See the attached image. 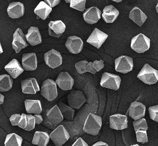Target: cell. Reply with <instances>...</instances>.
<instances>
[{"label": "cell", "mask_w": 158, "mask_h": 146, "mask_svg": "<svg viewBox=\"0 0 158 146\" xmlns=\"http://www.w3.org/2000/svg\"><path fill=\"white\" fill-rule=\"evenodd\" d=\"M102 126V119L100 116L89 113L85 121L83 131L85 132L93 135L98 134Z\"/></svg>", "instance_id": "1"}, {"label": "cell", "mask_w": 158, "mask_h": 146, "mask_svg": "<svg viewBox=\"0 0 158 146\" xmlns=\"http://www.w3.org/2000/svg\"><path fill=\"white\" fill-rule=\"evenodd\" d=\"M104 66L103 61L96 60L93 62H88L87 61H81L77 62L75 65V69L80 74L89 72L92 74H96L100 71Z\"/></svg>", "instance_id": "2"}, {"label": "cell", "mask_w": 158, "mask_h": 146, "mask_svg": "<svg viewBox=\"0 0 158 146\" xmlns=\"http://www.w3.org/2000/svg\"><path fill=\"white\" fill-rule=\"evenodd\" d=\"M137 77L148 85H152L158 81V71L152 67L148 64H145Z\"/></svg>", "instance_id": "3"}, {"label": "cell", "mask_w": 158, "mask_h": 146, "mask_svg": "<svg viewBox=\"0 0 158 146\" xmlns=\"http://www.w3.org/2000/svg\"><path fill=\"white\" fill-rule=\"evenodd\" d=\"M41 94L49 101L55 100L57 97V88L56 82L50 79L45 80L42 84Z\"/></svg>", "instance_id": "4"}, {"label": "cell", "mask_w": 158, "mask_h": 146, "mask_svg": "<svg viewBox=\"0 0 158 146\" xmlns=\"http://www.w3.org/2000/svg\"><path fill=\"white\" fill-rule=\"evenodd\" d=\"M131 48L138 53H143L150 48V39L143 33L134 36L131 41Z\"/></svg>", "instance_id": "5"}, {"label": "cell", "mask_w": 158, "mask_h": 146, "mask_svg": "<svg viewBox=\"0 0 158 146\" xmlns=\"http://www.w3.org/2000/svg\"><path fill=\"white\" fill-rule=\"evenodd\" d=\"M121 79L119 75L109 72H104L102 75L100 85L102 87L117 90L119 88Z\"/></svg>", "instance_id": "6"}, {"label": "cell", "mask_w": 158, "mask_h": 146, "mask_svg": "<svg viewBox=\"0 0 158 146\" xmlns=\"http://www.w3.org/2000/svg\"><path fill=\"white\" fill-rule=\"evenodd\" d=\"M50 139L56 146H62L70 138V135L63 125L57 126L49 135Z\"/></svg>", "instance_id": "7"}, {"label": "cell", "mask_w": 158, "mask_h": 146, "mask_svg": "<svg viewBox=\"0 0 158 146\" xmlns=\"http://www.w3.org/2000/svg\"><path fill=\"white\" fill-rule=\"evenodd\" d=\"M133 61L131 57L121 56L115 60V69L117 72L127 74L132 71Z\"/></svg>", "instance_id": "8"}, {"label": "cell", "mask_w": 158, "mask_h": 146, "mask_svg": "<svg viewBox=\"0 0 158 146\" xmlns=\"http://www.w3.org/2000/svg\"><path fill=\"white\" fill-rule=\"evenodd\" d=\"M67 100L70 108L78 110L86 102V98L82 91L73 90L69 94Z\"/></svg>", "instance_id": "9"}, {"label": "cell", "mask_w": 158, "mask_h": 146, "mask_svg": "<svg viewBox=\"0 0 158 146\" xmlns=\"http://www.w3.org/2000/svg\"><path fill=\"white\" fill-rule=\"evenodd\" d=\"M44 59L47 66L52 69L59 67L62 64V57L56 49H51L44 54Z\"/></svg>", "instance_id": "10"}, {"label": "cell", "mask_w": 158, "mask_h": 146, "mask_svg": "<svg viewBox=\"0 0 158 146\" xmlns=\"http://www.w3.org/2000/svg\"><path fill=\"white\" fill-rule=\"evenodd\" d=\"M12 45L16 53H19L22 49L28 46V43L25 40V36L20 28H17L15 30L13 35Z\"/></svg>", "instance_id": "11"}, {"label": "cell", "mask_w": 158, "mask_h": 146, "mask_svg": "<svg viewBox=\"0 0 158 146\" xmlns=\"http://www.w3.org/2000/svg\"><path fill=\"white\" fill-rule=\"evenodd\" d=\"M107 37V34L105 33L98 28H95L87 39L86 42L94 46L96 48H99Z\"/></svg>", "instance_id": "12"}, {"label": "cell", "mask_w": 158, "mask_h": 146, "mask_svg": "<svg viewBox=\"0 0 158 146\" xmlns=\"http://www.w3.org/2000/svg\"><path fill=\"white\" fill-rule=\"evenodd\" d=\"M56 83L60 89L63 90H69L72 89L73 85L74 79L69 73L64 71L59 73L56 79Z\"/></svg>", "instance_id": "13"}, {"label": "cell", "mask_w": 158, "mask_h": 146, "mask_svg": "<svg viewBox=\"0 0 158 146\" xmlns=\"http://www.w3.org/2000/svg\"><path fill=\"white\" fill-rule=\"evenodd\" d=\"M110 127L115 130H122L128 126L127 116L121 114H115L109 118Z\"/></svg>", "instance_id": "14"}, {"label": "cell", "mask_w": 158, "mask_h": 146, "mask_svg": "<svg viewBox=\"0 0 158 146\" xmlns=\"http://www.w3.org/2000/svg\"><path fill=\"white\" fill-rule=\"evenodd\" d=\"M65 47L73 54H78L81 51L83 47V41L77 36H70L65 42Z\"/></svg>", "instance_id": "15"}, {"label": "cell", "mask_w": 158, "mask_h": 146, "mask_svg": "<svg viewBox=\"0 0 158 146\" xmlns=\"http://www.w3.org/2000/svg\"><path fill=\"white\" fill-rule=\"evenodd\" d=\"M146 106L141 102L133 101L128 108L129 116L135 120L143 118L145 115Z\"/></svg>", "instance_id": "16"}, {"label": "cell", "mask_w": 158, "mask_h": 146, "mask_svg": "<svg viewBox=\"0 0 158 146\" xmlns=\"http://www.w3.org/2000/svg\"><path fill=\"white\" fill-rule=\"evenodd\" d=\"M21 87L22 93L26 94H35L40 90L35 78H28L22 80Z\"/></svg>", "instance_id": "17"}, {"label": "cell", "mask_w": 158, "mask_h": 146, "mask_svg": "<svg viewBox=\"0 0 158 146\" xmlns=\"http://www.w3.org/2000/svg\"><path fill=\"white\" fill-rule=\"evenodd\" d=\"M46 118L49 121V123L51 124V126H52V127H54L60 122L64 119L60 109L57 105H54L47 111Z\"/></svg>", "instance_id": "18"}, {"label": "cell", "mask_w": 158, "mask_h": 146, "mask_svg": "<svg viewBox=\"0 0 158 146\" xmlns=\"http://www.w3.org/2000/svg\"><path fill=\"white\" fill-rule=\"evenodd\" d=\"M83 17L86 23L94 24L101 19V11L96 7H91L83 12Z\"/></svg>", "instance_id": "19"}, {"label": "cell", "mask_w": 158, "mask_h": 146, "mask_svg": "<svg viewBox=\"0 0 158 146\" xmlns=\"http://www.w3.org/2000/svg\"><path fill=\"white\" fill-rule=\"evenodd\" d=\"M37 58L35 53H24L22 55V63L23 69L34 71L37 68Z\"/></svg>", "instance_id": "20"}, {"label": "cell", "mask_w": 158, "mask_h": 146, "mask_svg": "<svg viewBox=\"0 0 158 146\" xmlns=\"http://www.w3.org/2000/svg\"><path fill=\"white\" fill-rule=\"evenodd\" d=\"M65 25L62 20L50 21L48 24V33L51 36L59 38L64 32Z\"/></svg>", "instance_id": "21"}, {"label": "cell", "mask_w": 158, "mask_h": 146, "mask_svg": "<svg viewBox=\"0 0 158 146\" xmlns=\"http://www.w3.org/2000/svg\"><path fill=\"white\" fill-rule=\"evenodd\" d=\"M24 6L20 2H12L9 4L7 9L8 15L12 19H17L23 15Z\"/></svg>", "instance_id": "22"}, {"label": "cell", "mask_w": 158, "mask_h": 146, "mask_svg": "<svg viewBox=\"0 0 158 146\" xmlns=\"http://www.w3.org/2000/svg\"><path fill=\"white\" fill-rule=\"evenodd\" d=\"M4 69L13 79L17 78L23 72V69L15 59H13L6 64Z\"/></svg>", "instance_id": "23"}, {"label": "cell", "mask_w": 158, "mask_h": 146, "mask_svg": "<svg viewBox=\"0 0 158 146\" xmlns=\"http://www.w3.org/2000/svg\"><path fill=\"white\" fill-rule=\"evenodd\" d=\"M119 11L112 5L106 6L102 13V17L106 23H113L118 17Z\"/></svg>", "instance_id": "24"}, {"label": "cell", "mask_w": 158, "mask_h": 146, "mask_svg": "<svg viewBox=\"0 0 158 146\" xmlns=\"http://www.w3.org/2000/svg\"><path fill=\"white\" fill-rule=\"evenodd\" d=\"M25 38L30 45L32 46L37 45L41 43V35L38 27H31L28 30Z\"/></svg>", "instance_id": "25"}, {"label": "cell", "mask_w": 158, "mask_h": 146, "mask_svg": "<svg viewBox=\"0 0 158 146\" xmlns=\"http://www.w3.org/2000/svg\"><path fill=\"white\" fill-rule=\"evenodd\" d=\"M129 18L141 27L146 20L147 15L139 7H135L130 11Z\"/></svg>", "instance_id": "26"}, {"label": "cell", "mask_w": 158, "mask_h": 146, "mask_svg": "<svg viewBox=\"0 0 158 146\" xmlns=\"http://www.w3.org/2000/svg\"><path fill=\"white\" fill-rule=\"evenodd\" d=\"M25 106L26 111L29 113L38 114L42 112V106L39 100H25Z\"/></svg>", "instance_id": "27"}, {"label": "cell", "mask_w": 158, "mask_h": 146, "mask_svg": "<svg viewBox=\"0 0 158 146\" xmlns=\"http://www.w3.org/2000/svg\"><path fill=\"white\" fill-rule=\"evenodd\" d=\"M50 139L49 135L46 132L36 131L31 143L38 146H46Z\"/></svg>", "instance_id": "28"}, {"label": "cell", "mask_w": 158, "mask_h": 146, "mask_svg": "<svg viewBox=\"0 0 158 146\" xmlns=\"http://www.w3.org/2000/svg\"><path fill=\"white\" fill-rule=\"evenodd\" d=\"M51 11L52 7L44 1H40L34 10V12L43 20H45Z\"/></svg>", "instance_id": "29"}, {"label": "cell", "mask_w": 158, "mask_h": 146, "mask_svg": "<svg viewBox=\"0 0 158 146\" xmlns=\"http://www.w3.org/2000/svg\"><path fill=\"white\" fill-rule=\"evenodd\" d=\"M23 139L15 133L9 134L6 135L4 145L5 146H22Z\"/></svg>", "instance_id": "30"}, {"label": "cell", "mask_w": 158, "mask_h": 146, "mask_svg": "<svg viewBox=\"0 0 158 146\" xmlns=\"http://www.w3.org/2000/svg\"><path fill=\"white\" fill-rule=\"evenodd\" d=\"M13 80L7 74L0 75V92H7L11 89Z\"/></svg>", "instance_id": "31"}, {"label": "cell", "mask_w": 158, "mask_h": 146, "mask_svg": "<svg viewBox=\"0 0 158 146\" xmlns=\"http://www.w3.org/2000/svg\"><path fill=\"white\" fill-rule=\"evenodd\" d=\"M58 106L64 118H65L69 121L73 120L75 114V110L73 108H70L69 106L66 105L64 103H59Z\"/></svg>", "instance_id": "32"}, {"label": "cell", "mask_w": 158, "mask_h": 146, "mask_svg": "<svg viewBox=\"0 0 158 146\" xmlns=\"http://www.w3.org/2000/svg\"><path fill=\"white\" fill-rule=\"evenodd\" d=\"M133 125L135 131H139V130L147 131L148 128L146 120L143 118L137 120H135L133 122Z\"/></svg>", "instance_id": "33"}, {"label": "cell", "mask_w": 158, "mask_h": 146, "mask_svg": "<svg viewBox=\"0 0 158 146\" xmlns=\"http://www.w3.org/2000/svg\"><path fill=\"white\" fill-rule=\"evenodd\" d=\"M86 0H71L70 7L80 11H83L85 9Z\"/></svg>", "instance_id": "34"}, {"label": "cell", "mask_w": 158, "mask_h": 146, "mask_svg": "<svg viewBox=\"0 0 158 146\" xmlns=\"http://www.w3.org/2000/svg\"><path fill=\"white\" fill-rule=\"evenodd\" d=\"M136 140L138 142L146 143L148 142V134L146 131L139 130V131H136Z\"/></svg>", "instance_id": "35"}, {"label": "cell", "mask_w": 158, "mask_h": 146, "mask_svg": "<svg viewBox=\"0 0 158 146\" xmlns=\"http://www.w3.org/2000/svg\"><path fill=\"white\" fill-rule=\"evenodd\" d=\"M27 127H25V130L27 131H30L33 130L35 127V118L34 116L31 114H27Z\"/></svg>", "instance_id": "36"}, {"label": "cell", "mask_w": 158, "mask_h": 146, "mask_svg": "<svg viewBox=\"0 0 158 146\" xmlns=\"http://www.w3.org/2000/svg\"><path fill=\"white\" fill-rule=\"evenodd\" d=\"M148 111L151 119L154 121L158 122V105L150 106Z\"/></svg>", "instance_id": "37"}, {"label": "cell", "mask_w": 158, "mask_h": 146, "mask_svg": "<svg viewBox=\"0 0 158 146\" xmlns=\"http://www.w3.org/2000/svg\"><path fill=\"white\" fill-rule=\"evenodd\" d=\"M21 118V114H12L10 118V122L12 126H18L20 119Z\"/></svg>", "instance_id": "38"}, {"label": "cell", "mask_w": 158, "mask_h": 146, "mask_svg": "<svg viewBox=\"0 0 158 146\" xmlns=\"http://www.w3.org/2000/svg\"><path fill=\"white\" fill-rule=\"evenodd\" d=\"M27 115L24 113H22L21 114V118L19 121V123L17 126L19 127L25 129V127H27Z\"/></svg>", "instance_id": "39"}, {"label": "cell", "mask_w": 158, "mask_h": 146, "mask_svg": "<svg viewBox=\"0 0 158 146\" xmlns=\"http://www.w3.org/2000/svg\"><path fill=\"white\" fill-rule=\"evenodd\" d=\"M72 146H88V144L81 137H79Z\"/></svg>", "instance_id": "40"}, {"label": "cell", "mask_w": 158, "mask_h": 146, "mask_svg": "<svg viewBox=\"0 0 158 146\" xmlns=\"http://www.w3.org/2000/svg\"><path fill=\"white\" fill-rule=\"evenodd\" d=\"M44 2L48 4L51 7H53L59 4L60 0H44Z\"/></svg>", "instance_id": "41"}, {"label": "cell", "mask_w": 158, "mask_h": 146, "mask_svg": "<svg viewBox=\"0 0 158 146\" xmlns=\"http://www.w3.org/2000/svg\"><path fill=\"white\" fill-rule=\"evenodd\" d=\"M34 117L35 118V122H36V124H40L42 122L43 118H42V116H41L40 114H35Z\"/></svg>", "instance_id": "42"}, {"label": "cell", "mask_w": 158, "mask_h": 146, "mask_svg": "<svg viewBox=\"0 0 158 146\" xmlns=\"http://www.w3.org/2000/svg\"><path fill=\"white\" fill-rule=\"evenodd\" d=\"M93 146H109V145L106 142H104L102 141H99V142L95 143L94 144H93Z\"/></svg>", "instance_id": "43"}, {"label": "cell", "mask_w": 158, "mask_h": 146, "mask_svg": "<svg viewBox=\"0 0 158 146\" xmlns=\"http://www.w3.org/2000/svg\"><path fill=\"white\" fill-rule=\"evenodd\" d=\"M4 97L0 93V105L2 104L4 102Z\"/></svg>", "instance_id": "44"}, {"label": "cell", "mask_w": 158, "mask_h": 146, "mask_svg": "<svg viewBox=\"0 0 158 146\" xmlns=\"http://www.w3.org/2000/svg\"><path fill=\"white\" fill-rule=\"evenodd\" d=\"M3 52V50H2V48L1 46V42H0V54L2 53Z\"/></svg>", "instance_id": "45"}, {"label": "cell", "mask_w": 158, "mask_h": 146, "mask_svg": "<svg viewBox=\"0 0 158 146\" xmlns=\"http://www.w3.org/2000/svg\"><path fill=\"white\" fill-rule=\"evenodd\" d=\"M112 1H114V2H121L122 0H112Z\"/></svg>", "instance_id": "46"}, {"label": "cell", "mask_w": 158, "mask_h": 146, "mask_svg": "<svg viewBox=\"0 0 158 146\" xmlns=\"http://www.w3.org/2000/svg\"><path fill=\"white\" fill-rule=\"evenodd\" d=\"M156 11H157V12L158 14V2H157V5L156 6Z\"/></svg>", "instance_id": "47"}, {"label": "cell", "mask_w": 158, "mask_h": 146, "mask_svg": "<svg viewBox=\"0 0 158 146\" xmlns=\"http://www.w3.org/2000/svg\"><path fill=\"white\" fill-rule=\"evenodd\" d=\"M67 3H69V2H70V1L71 0H64Z\"/></svg>", "instance_id": "48"}, {"label": "cell", "mask_w": 158, "mask_h": 146, "mask_svg": "<svg viewBox=\"0 0 158 146\" xmlns=\"http://www.w3.org/2000/svg\"><path fill=\"white\" fill-rule=\"evenodd\" d=\"M130 146H139V145H138V144H135V145H130Z\"/></svg>", "instance_id": "49"}]
</instances>
